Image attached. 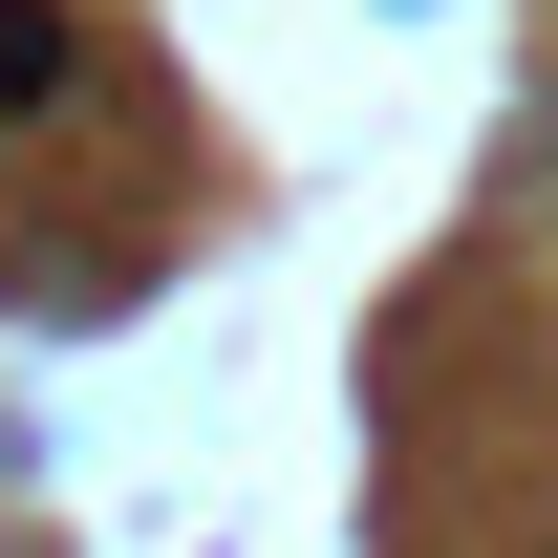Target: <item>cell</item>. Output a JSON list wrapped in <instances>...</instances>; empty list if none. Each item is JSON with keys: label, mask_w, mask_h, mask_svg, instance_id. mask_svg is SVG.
Returning <instances> with one entry per match:
<instances>
[{"label": "cell", "mask_w": 558, "mask_h": 558, "mask_svg": "<svg viewBox=\"0 0 558 558\" xmlns=\"http://www.w3.org/2000/svg\"><path fill=\"white\" fill-rule=\"evenodd\" d=\"M65 65H86L65 0H0V130H22V108H65Z\"/></svg>", "instance_id": "6da1fadb"}]
</instances>
